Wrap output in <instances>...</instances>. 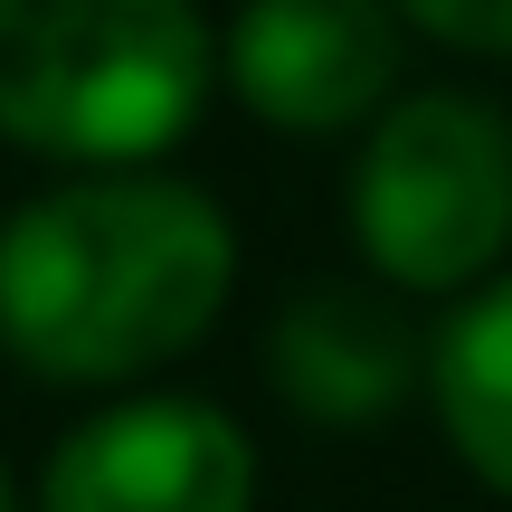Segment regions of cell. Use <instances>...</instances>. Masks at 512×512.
<instances>
[{"mask_svg": "<svg viewBox=\"0 0 512 512\" xmlns=\"http://www.w3.org/2000/svg\"><path fill=\"white\" fill-rule=\"evenodd\" d=\"M238 228L171 171H95L0 219V351L29 380L114 389L209 342Z\"/></svg>", "mask_w": 512, "mask_h": 512, "instance_id": "6da1fadb", "label": "cell"}, {"mask_svg": "<svg viewBox=\"0 0 512 512\" xmlns=\"http://www.w3.org/2000/svg\"><path fill=\"white\" fill-rule=\"evenodd\" d=\"M219 29L200 0H0V143L143 171L200 124Z\"/></svg>", "mask_w": 512, "mask_h": 512, "instance_id": "7a4b0ae2", "label": "cell"}, {"mask_svg": "<svg viewBox=\"0 0 512 512\" xmlns=\"http://www.w3.org/2000/svg\"><path fill=\"white\" fill-rule=\"evenodd\" d=\"M351 238L408 294H484L512 256V124L465 86H427L370 124Z\"/></svg>", "mask_w": 512, "mask_h": 512, "instance_id": "3957f363", "label": "cell"}, {"mask_svg": "<svg viewBox=\"0 0 512 512\" xmlns=\"http://www.w3.org/2000/svg\"><path fill=\"white\" fill-rule=\"evenodd\" d=\"M256 446L209 399H114L48 446L38 512H247Z\"/></svg>", "mask_w": 512, "mask_h": 512, "instance_id": "277c9868", "label": "cell"}, {"mask_svg": "<svg viewBox=\"0 0 512 512\" xmlns=\"http://www.w3.org/2000/svg\"><path fill=\"white\" fill-rule=\"evenodd\" d=\"M238 105L275 133H351L389 114L408 19L389 0H247L219 38Z\"/></svg>", "mask_w": 512, "mask_h": 512, "instance_id": "5b68a950", "label": "cell"}, {"mask_svg": "<svg viewBox=\"0 0 512 512\" xmlns=\"http://www.w3.org/2000/svg\"><path fill=\"white\" fill-rule=\"evenodd\" d=\"M427 332L408 323L389 294L370 285H304L266 332V380L275 399L294 408L323 437H361V427H389L427 380Z\"/></svg>", "mask_w": 512, "mask_h": 512, "instance_id": "8992f818", "label": "cell"}, {"mask_svg": "<svg viewBox=\"0 0 512 512\" xmlns=\"http://www.w3.org/2000/svg\"><path fill=\"white\" fill-rule=\"evenodd\" d=\"M427 389H437L446 446L465 456V475L512 503V275H494L484 294L446 313Z\"/></svg>", "mask_w": 512, "mask_h": 512, "instance_id": "52a82bcc", "label": "cell"}, {"mask_svg": "<svg viewBox=\"0 0 512 512\" xmlns=\"http://www.w3.org/2000/svg\"><path fill=\"white\" fill-rule=\"evenodd\" d=\"M418 38H446L465 57H512V0H389Z\"/></svg>", "mask_w": 512, "mask_h": 512, "instance_id": "ba28073f", "label": "cell"}, {"mask_svg": "<svg viewBox=\"0 0 512 512\" xmlns=\"http://www.w3.org/2000/svg\"><path fill=\"white\" fill-rule=\"evenodd\" d=\"M0 512H19V484H10V465H0Z\"/></svg>", "mask_w": 512, "mask_h": 512, "instance_id": "9c48e42d", "label": "cell"}]
</instances>
